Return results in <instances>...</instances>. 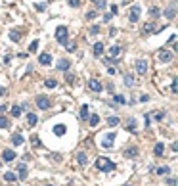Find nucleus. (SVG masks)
<instances>
[{"mask_svg": "<svg viewBox=\"0 0 178 186\" xmlns=\"http://www.w3.org/2000/svg\"><path fill=\"white\" fill-rule=\"evenodd\" d=\"M96 167L100 169V171H105V173H109V171H115L117 169V165L113 161H109L107 157H100L98 161H96Z\"/></svg>", "mask_w": 178, "mask_h": 186, "instance_id": "obj_1", "label": "nucleus"}, {"mask_svg": "<svg viewBox=\"0 0 178 186\" xmlns=\"http://www.w3.org/2000/svg\"><path fill=\"white\" fill-rule=\"evenodd\" d=\"M67 35H69V31H67V27H58L56 29V40L60 42V44H65L67 42Z\"/></svg>", "mask_w": 178, "mask_h": 186, "instance_id": "obj_2", "label": "nucleus"}, {"mask_svg": "<svg viewBox=\"0 0 178 186\" xmlns=\"http://www.w3.org/2000/svg\"><path fill=\"white\" fill-rule=\"evenodd\" d=\"M148 69H149L148 60H138V61H136V73H140V75H146V73H148Z\"/></svg>", "mask_w": 178, "mask_h": 186, "instance_id": "obj_3", "label": "nucleus"}, {"mask_svg": "<svg viewBox=\"0 0 178 186\" xmlns=\"http://www.w3.org/2000/svg\"><path fill=\"white\" fill-rule=\"evenodd\" d=\"M172 58H174V54H172L171 50H161V52H159V61H163V63L172 61Z\"/></svg>", "mask_w": 178, "mask_h": 186, "instance_id": "obj_4", "label": "nucleus"}, {"mask_svg": "<svg viewBox=\"0 0 178 186\" xmlns=\"http://www.w3.org/2000/svg\"><path fill=\"white\" fill-rule=\"evenodd\" d=\"M37 106L40 107V109H50V100H48V98L46 96H37Z\"/></svg>", "mask_w": 178, "mask_h": 186, "instance_id": "obj_5", "label": "nucleus"}, {"mask_svg": "<svg viewBox=\"0 0 178 186\" xmlns=\"http://www.w3.org/2000/svg\"><path fill=\"white\" fill-rule=\"evenodd\" d=\"M138 17H140V6H132V8H130V14H128L130 23H136Z\"/></svg>", "mask_w": 178, "mask_h": 186, "instance_id": "obj_6", "label": "nucleus"}, {"mask_svg": "<svg viewBox=\"0 0 178 186\" xmlns=\"http://www.w3.org/2000/svg\"><path fill=\"white\" fill-rule=\"evenodd\" d=\"M88 88H90L92 92H102V83H100L98 79H90L88 81Z\"/></svg>", "mask_w": 178, "mask_h": 186, "instance_id": "obj_7", "label": "nucleus"}, {"mask_svg": "<svg viewBox=\"0 0 178 186\" xmlns=\"http://www.w3.org/2000/svg\"><path fill=\"white\" fill-rule=\"evenodd\" d=\"M165 17H167V19H174V17H176V2H172L169 8L165 10Z\"/></svg>", "mask_w": 178, "mask_h": 186, "instance_id": "obj_8", "label": "nucleus"}, {"mask_svg": "<svg viewBox=\"0 0 178 186\" xmlns=\"http://www.w3.org/2000/svg\"><path fill=\"white\" fill-rule=\"evenodd\" d=\"M115 136H117L115 133H107V134H105V138L102 140V146H104V148H111V144H113Z\"/></svg>", "mask_w": 178, "mask_h": 186, "instance_id": "obj_9", "label": "nucleus"}, {"mask_svg": "<svg viewBox=\"0 0 178 186\" xmlns=\"http://www.w3.org/2000/svg\"><path fill=\"white\" fill-rule=\"evenodd\" d=\"M56 67H58L60 71H67V69L71 67V61H69V60H60L58 63H56Z\"/></svg>", "mask_w": 178, "mask_h": 186, "instance_id": "obj_10", "label": "nucleus"}, {"mask_svg": "<svg viewBox=\"0 0 178 186\" xmlns=\"http://www.w3.org/2000/svg\"><path fill=\"white\" fill-rule=\"evenodd\" d=\"M38 61H40L42 65H50V63H52V56L44 52V54H40V56H38Z\"/></svg>", "mask_w": 178, "mask_h": 186, "instance_id": "obj_11", "label": "nucleus"}, {"mask_svg": "<svg viewBox=\"0 0 178 186\" xmlns=\"http://www.w3.org/2000/svg\"><path fill=\"white\" fill-rule=\"evenodd\" d=\"M2 157H4V161H14L17 156H16V152H14V150H4Z\"/></svg>", "mask_w": 178, "mask_h": 186, "instance_id": "obj_12", "label": "nucleus"}, {"mask_svg": "<svg viewBox=\"0 0 178 186\" xmlns=\"http://www.w3.org/2000/svg\"><path fill=\"white\" fill-rule=\"evenodd\" d=\"M102 54H104V42H96V44H94V56L100 58Z\"/></svg>", "mask_w": 178, "mask_h": 186, "instance_id": "obj_13", "label": "nucleus"}, {"mask_svg": "<svg viewBox=\"0 0 178 186\" xmlns=\"http://www.w3.org/2000/svg\"><path fill=\"white\" fill-rule=\"evenodd\" d=\"M77 159H79V163H81L82 167H86V165H88V156L84 154V152H79V156H77Z\"/></svg>", "mask_w": 178, "mask_h": 186, "instance_id": "obj_14", "label": "nucleus"}, {"mask_svg": "<svg viewBox=\"0 0 178 186\" xmlns=\"http://www.w3.org/2000/svg\"><path fill=\"white\" fill-rule=\"evenodd\" d=\"M136 156H138V148H136V146L127 148V152H125V157H136Z\"/></svg>", "mask_w": 178, "mask_h": 186, "instance_id": "obj_15", "label": "nucleus"}, {"mask_svg": "<svg viewBox=\"0 0 178 186\" xmlns=\"http://www.w3.org/2000/svg\"><path fill=\"white\" fill-rule=\"evenodd\" d=\"M10 39H12L14 42H17L21 39V31L19 29H12V31H10Z\"/></svg>", "mask_w": 178, "mask_h": 186, "instance_id": "obj_16", "label": "nucleus"}, {"mask_svg": "<svg viewBox=\"0 0 178 186\" xmlns=\"http://www.w3.org/2000/svg\"><path fill=\"white\" fill-rule=\"evenodd\" d=\"M37 121H38V117H37L35 113H27V123H29V127H35Z\"/></svg>", "mask_w": 178, "mask_h": 186, "instance_id": "obj_17", "label": "nucleus"}, {"mask_svg": "<svg viewBox=\"0 0 178 186\" xmlns=\"http://www.w3.org/2000/svg\"><path fill=\"white\" fill-rule=\"evenodd\" d=\"M65 130H67V127H65V125H56V127H54V134L61 136V134H65Z\"/></svg>", "mask_w": 178, "mask_h": 186, "instance_id": "obj_18", "label": "nucleus"}, {"mask_svg": "<svg viewBox=\"0 0 178 186\" xmlns=\"http://www.w3.org/2000/svg\"><path fill=\"white\" fill-rule=\"evenodd\" d=\"M23 140H25V138L21 136V134H14V136H12V144H14V146H19V144H23Z\"/></svg>", "mask_w": 178, "mask_h": 186, "instance_id": "obj_19", "label": "nucleus"}, {"mask_svg": "<svg viewBox=\"0 0 178 186\" xmlns=\"http://www.w3.org/2000/svg\"><path fill=\"white\" fill-rule=\"evenodd\" d=\"M119 121H121V119H119L117 115H111V117H107V123H109L111 127H115V125H119Z\"/></svg>", "mask_w": 178, "mask_h": 186, "instance_id": "obj_20", "label": "nucleus"}, {"mask_svg": "<svg viewBox=\"0 0 178 186\" xmlns=\"http://www.w3.org/2000/svg\"><path fill=\"white\" fill-rule=\"evenodd\" d=\"M19 179H21V180L27 179V167H25V165H19Z\"/></svg>", "mask_w": 178, "mask_h": 186, "instance_id": "obj_21", "label": "nucleus"}, {"mask_svg": "<svg viewBox=\"0 0 178 186\" xmlns=\"http://www.w3.org/2000/svg\"><path fill=\"white\" fill-rule=\"evenodd\" d=\"M88 119H90V127H98V123H100V115H90V117H88Z\"/></svg>", "mask_w": 178, "mask_h": 186, "instance_id": "obj_22", "label": "nucleus"}, {"mask_svg": "<svg viewBox=\"0 0 178 186\" xmlns=\"http://www.w3.org/2000/svg\"><path fill=\"white\" fill-rule=\"evenodd\" d=\"M44 84H46L48 88H56V86H58V81H56V79H46V81H44Z\"/></svg>", "mask_w": 178, "mask_h": 186, "instance_id": "obj_23", "label": "nucleus"}, {"mask_svg": "<svg viewBox=\"0 0 178 186\" xmlns=\"http://www.w3.org/2000/svg\"><path fill=\"white\" fill-rule=\"evenodd\" d=\"M92 2H94V6H96V8H100V10H104V8L107 6L105 0H92Z\"/></svg>", "mask_w": 178, "mask_h": 186, "instance_id": "obj_24", "label": "nucleus"}, {"mask_svg": "<svg viewBox=\"0 0 178 186\" xmlns=\"http://www.w3.org/2000/svg\"><path fill=\"white\" fill-rule=\"evenodd\" d=\"M19 115H21V107H19V106H12V117L17 119Z\"/></svg>", "mask_w": 178, "mask_h": 186, "instance_id": "obj_25", "label": "nucleus"}, {"mask_svg": "<svg viewBox=\"0 0 178 186\" xmlns=\"http://www.w3.org/2000/svg\"><path fill=\"white\" fill-rule=\"evenodd\" d=\"M125 84L128 86V88H130V86H132V84H134V79H132V75H128V73L125 75Z\"/></svg>", "mask_w": 178, "mask_h": 186, "instance_id": "obj_26", "label": "nucleus"}, {"mask_svg": "<svg viewBox=\"0 0 178 186\" xmlns=\"http://www.w3.org/2000/svg\"><path fill=\"white\" fill-rule=\"evenodd\" d=\"M6 127H10V121H8L6 117L0 115V129H6Z\"/></svg>", "mask_w": 178, "mask_h": 186, "instance_id": "obj_27", "label": "nucleus"}, {"mask_svg": "<svg viewBox=\"0 0 178 186\" xmlns=\"http://www.w3.org/2000/svg\"><path fill=\"white\" fill-rule=\"evenodd\" d=\"M81 119H88V106L81 107Z\"/></svg>", "mask_w": 178, "mask_h": 186, "instance_id": "obj_28", "label": "nucleus"}, {"mask_svg": "<svg viewBox=\"0 0 178 186\" xmlns=\"http://www.w3.org/2000/svg\"><path fill=\"white\" fill-rule=\"evenodd\" d=\"M163 152H165V146H163V144L155 146V156H163Z\"/></svg>", "mask_w": 178, "mask_h": 186, "instance_id": "obj_29", "label": "nucleus"}, {"mask_svg": "<svg viewBox=\"0 0 178 186\" xmlns=\"http://www.w3.org/2000/svg\"><path fill=\"white\" fill-rule=\"evenodd\" d=\"M4 180L14 182V180H16V175H14V173H6V175H4Z\"/></svg>", "mask_w": 178, "mask_h": 186, "instance_id": "obj_30", "label": "nucleus"}, {"mask_svg": "<svg viewBox=\"0 0 178 186\" xmlns=\"http://www.w3.org/2000/svg\"><path fill=\"white\" fill-rule=\"evenodd\" d=\"M75 42H65V50H67V52H75Z\"/></svg>", "mask_w": 178, "mask_h": 186, "instance_id": "obj_31", "label": "nucleus"}, {"mask_svg": "<svg viewBox=\"0 0 178 186\" xmlns=\"http://www.w3.org/2000/svg\"><path fill=\"white\" fill-rule=\"evenodd\" d=\"M119 54H121V46H117V44H115L113 48H111V56L115 58V56H119Z\"/></svg>", "mask_w": 178, "mask_h": 186, "instance_id": "obj_32", "label": "nucleus"}, {"mask_svg": "<svg viewBox=\"0 0 178 186\" xmlns=\"http://www.w3.org/2000/svg\"><path fill=\"white\" fill-rule=\"evenodd\" d=\"M67 4H69L71 8H79V6H81V0H67Z\"/></svg>", "mask_w": 178, "mask_h": 186, "instance_id": "obj_33", "label": "nucleus"}, {"mask_svg": "<svg viewBox=\"0 0 178 186\" xmlns=\"http://www.w3.org/2000/svg\"><path fill=\"white\" fill-rule=\"evenodd\" d=\"M153 23H146V25H144V33H153Z\"/></svg>", "mask_w": 178, "mask_h": 186, "instance_id": "obj_34", "label": "nucleus"}, {"mask_svg": "<svg viewBox=\"0 0 178 186\" xmlns=\"http://www.w3.org/2000/svg\"><path fill=\"white\" fill-rule=\"evenodd\" d=\"M163 117H165V113H161V111H155V113H153L155 121H163Z\"/></svg>", "mask_w": 178, "mask_h": 186, "instance_id": "obj_35", "label": "nucleus"}, {"mask_svg": "<svg viewBox=\"0 0 178 186\" xmlns=\"http://www.w3.org/2000/svg\"><path fill=\"white\" fill-rule=\"evenodd\" d=\"M149 14H151V17H159L161 12H159V8H151V10H149Z\"/></svg>", "mask_w": 178, "mask_h": 186, "instance_id": "obj_36", "label": "nucleus"}, {"mask_svg": "<svg viewBox=\"0 0 178 186\" xmlns=\"http://www.w3.org/2000/svg\"><path fill=\"white\" fill-rule=\"evenodd\" d=\"M115 104H125V96H121V94H115Z\"/></svg>", "mask_w": 178, "mask_h": 186, "instance_id": "obj_37", "label": "nucleus"}, {"mask_svg": "<svg viewBox=\"0 0 178 186\" xmlns=\"http://www.w3.org/2000/svg\"><path fill=\"white\" fill-rule=\"evenodd\" d=\"M169 171H171L169 167H159V169H157V173H159V175H169Z\"/></svg>", "mask_w": 178, "mask_h": 186, "instance_id": "obj_38", "label": "nucleus"}, {"mask_svg": "<svg viewBox=\"0 0 178 186\" xmlns=\"http://www.w3.org/2000/svg\"><path fill=\"white\" fill-rule=\"evenodd\" d=\"M37 48H38V40H35V42H31V46H29V50H31V52H37Z\"/></svg>", "mask_w": 178, "mask_h": 186, "instance_id": "obj_39", "label": "nucleus"}, {"mask_svg": "<svg viewBox=\"0 0 178 186\" xmlns=\"http://www.w3.org/2000/svg\"><path fill=\"white\" fill-rule=\"evenodd\" d=\"M98 17V12H88L86 14V19H96Z\"/></svg>", "mask_w": 178, "mask_h": 186, "instance_id": "obj_40", "label": "nucleus"}, {"mask_svg": "<svg viewBox=\"0 0 178 186\" xmlns=\"http://www.w3.org/2000/svg\"><path fill=\"white\" fill-rule=\"evenodd\" d=\"M90 33H92V35H98V33H100V25H92Z\"/></svg>", "mask_w": 178, "mask_h": 186, "instance_id": "obj_41", "label": "nucleus"}, {"mask_svg": "<svg viewBox=\"0 0 178 186\" xmlns=\"http://www.w3.org/2000/svg\"><path fill=\"white\" fill-rule=\"evenodd\" d=\"M171 90H172V92H176V90H178V83H176V79H174V81H172V84H171Z\"/></svg>", "mask_w": 178, "mask_h": 186, "instance_id": "obj_42", "label": "nucleus"}, {"mask_svg": "<svg viewBox=\"0 0 178 186\" xmlns=\"http://www.w3.org/2000/svg\"><path fill=\"white\" fill-rule=\"evenodd\" d=\"M111 14H113V16H115V14H119V8H117V4H113V6H111Z\"/></svg>", "mask_w": 178, "mask_h": 186, "instance_id": "obj_43", "label": "nucleus"}, {"mask_svg": "<svg viewBox=\"0 0 178 186\" xmlns=\"http://www.w3.org/2000/svg\"><path fill=\"white\" fill-rule=\"evenodd\" d=\"M148 100H149L148 94H142V96H140V102H148Z\"/></svg>", "mask_w": 178, "mask_h": 186, "instance_id": "obj_44", "label": "nucleus"}, {"mask_svg": "<svg viewBox=\"0 0 178 186\" xmlns=\"http://www.w3.org/2000/svg\"><path fill=\"white\" fill-rule=\"evenodd\" d=\"M111 17H113V14H105V16H104V21H111Z\"/></svg>", "mask_w": 178, "mask_h": 186, "instance_id": "obj_45", "label": "nucleus"}, {"mask_svg": "<svg viewBox=\"0 0 178 186\" xmlns=\"http://www.w3.org/2000/svg\"><path fill=\"white\" fill-rule=\"evenodd\" d=\"M65 79H67V83H71V81H73V75H71V73H67V75H65Z\"/></svg>", "mask_w": 178, "mask_h": 186, "instance_id": "obj_46", "label": "nucleus"}, {"mask_svg": "<svg viewBox=\"0 0 178 186\" xmlns=\"http://www.w3.org/2000/svg\"><path fill=\"white\" fill-rule=\"evenodd\" d=\"M6 94V88H4V86H0V96H4Z\"/></svg>", "mask_w": 178, "mask_h": 186, "instance_id": "obj_47", "label": "nucleus"}, {"mask_svg": "<svg viewBox=\"0 0 178 186\" xmlns=\"http://www.w3.org/2000/svg\"><path fill=\"white\" fill-rule=\"evenodd\" d=\"M125 186H130V184H125Z\"/></svg>", "mask_w": 178, "mask_h": 186, "instance_id": "obj_48", "label": "nucleus"}, {"mask_svg": "<svg viewBox=\"0 0 178 186\" xmlns=\"http://www.w3.org/2000/svg\"><path fill=\"white\" fill-rule=\"evenodd\" d=\"M48 186H54V184H48Z\"/></svg>", "mask_w": 178, "mask_h": 186, "instance_id": "obj_49", "label": "nucleus"}]
</instances>
